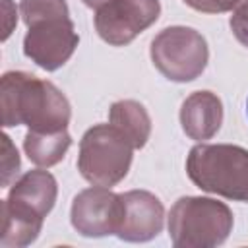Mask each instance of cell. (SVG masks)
<instances>
[{
    "label": "cell",
    "instance_id": "6da1fadb",
    "mask_svg": "<svg viewBox=\"0 0 248 248\" xmlns=\"http://www.w3.org/2000/svg\"><path fill=\"white\" fill-rule=\"evenodd\" d=\"M2 126H27L35 132L68 130L72 107L66 95L48 79L27 72H4L0 79Z\"/></svg>",
    "mask_w": 248,
    "mask_h": 248
},
{
    "label": "cell",
    "instance_id": "7a4b0ae2",
    "mask_svg": "<svg viewBox=\"0 0 248 248\" xmlns=\"http://www.w3.org/2000/svg\"><path fill=\"white\" fill-rule=\"evenodd\" d=\"M19 14L27 25L23 54L46 72L62 68L79 43L66 0H21Z\"/></svg>",
    "mask_w": 248,
    "mask_h": 248
},
{
    "label": "cell",
    "instance_id": "3957f363",
    "mask_svg": "<svg viewBox=\"0 0 248 248\" xmlns=\"http://www.w3.org/2000/svg\"><path fill=\"white\" fill-rule=\"evenodd\" d=\"M58 196L56 178L48 170H27L14 180L2 200L0 246L23 248L37 240L45 217L52 211Z\"/></svg>",
    "mask_w": 248,
    "mask_h": 248
},
{
    "label": "cell",
    "instance_id": "277c9868",
    "mask_svg": "<svg viewBox=\"0 0 248 248\" xmlns=\"http://www.w3.org/2000/svg\"><path fill=\"white\" fill-rule=\"evenodd\" d=\"M186 172L200 190L248 203V149L232 143H198L186 157Z\"/></svg>",
    "mask_w": 248,
    "mask_h": 248
},
{
    "label": "cell",
    "instance_id": "5b68a950",
    "mask_svg": "<svg viewBox=\"0 0 248 248\" xmlns=\"http://www.w3.org/2000/svg\"><path fill=\"white\" fill-rule=\"evenodd\" d=\"M232 211L213 198L182 196L169 211V236L176 248H213L232 231Z\"/></svg>",
    "mask_w": 248,
    "mask_h": 248
},
{
    "label": "cell",
    "instance_id": "8992f818",
    "mask_svg": "<svg viewBox=\"0 0 248 248\" xmlns=\"http://www.w3.org/2000/svg\"><path fill=\"white\" fill-rule=\"evenodd\" d=\"M134 145L112 124H95L79 140L78 170L93 186H116L132 165Z\"/></svg>",
    "mask_w": 248,
    "mask_h": 248
},
{
    "label": "cell",
    "instance_id": "52a82bcc",
    "mask_svg": "<svg viewBox=\"0 0 248 248\" xmlns=\"http://www.w3.org/2000/svg\"><path fill=\"white\" fill-rule=\"evenodd\" d=\"M149 56L163 78L186 83L202 76L209 60V48L203 35L194 27L172 25L153 37Z\"/></svg>",
    "mask_w": 248,
    "mask_h": 248
},
{
    "label": "cell",
    "instance_id": "ba28073f",
    "mask_svg": "<svg viewBox=\"0 0 248 248\" xmlns=\"http://www.w3.org/2000/svg\"><path fill=\"white\" fill-rule=\"evenodd\" d=\"M159 16V0H108L95 12V29L105 43L126 46L151 27Z\"/></svg>",
    "mask_w": 248,
    "mask_h": 248
},
{
    "label": "cell",
    "instance_id": "9c48e42d",
    "mask_svg": "<svg viewBox=\"0 0 248 248\" xmlns=\"http://www.w3.org/2000/svg\"><path fill=\"white\" fill-rule=\"evenodd\" d=\"M122 219V198L105 186H91L81 190L70 209L72 227L89 238L116 234Z\"/></svg>",
    "mask_w": 248,
    "mask_h": 248
},
{
    "label": "cell",
    "instance_id": "30bf717a",
    "mask_svg": "<svg viewBox=\"0 0 248 248\" xmlns=\"http://www.w3.org/2000/svg\"><path fill=\"white\" fill-rule=\"evenodd\" d=\"M122 198V219L116 236L126 242H147L163 231L165 207L147 190H128Z\"/></svg>",
    "mask_w": 248,
    "mask_h": 248
},
{
    "label": "cell",
    "instance_id": "8fae6325",
    "mask_svg": "<svg viewBox=\"0 0 248 248\" xmlns=\"http://www.w3.org/2000/svg\"><path fill=\"white\" fill-rule=\"evenodd\" d=\"M223 124V103L211 91H194L180 107L182 132L194 140H211Z\"/></svg>",
    "mask_w": 248,
    "mask_h": 248
},
{
    "label": "cell",
    "instance_id": "7c38bea8",
    "mask_svg": "<svg viewBox=\"0 0 248 248\" xmlns=\"http://www.w3.org/2000/svg\"><path fill=\"white\" fill-rule=\"evenodd\" d=\"M108 122L116 126L134 145L141 149L151 136V118L145 107L134 99H122L110 105Z\"/></svg>",
    "mask_w": 248,
    "mask_h": 248
},
{
    "label": "cell",
    "instance_id": "4fadbf2b",
    "mask_svg": "<svg viewBox=\"0 0 248 248\" xmlns=\"http://www.w3.org/2000/svg\"><path fill=\"white\" fill-rule=\"evenodd\" d=\"M72 145L68 130L60 132H35L27 130L23 138V151L27 159L37 167H52L60 163Z\"/></svg>",
    "mask_w": 248,
    "mask_h": 248
},
{
    "label": "cell",
    "instance_id": "5bb4252c",
    "mask_svg": "<svg viewBox=\"0 0 248 248\" xmlns=\"http://www.w3.org/2000/svg\"><path fill=\"white\" fill-rule=\"evenodd\" d=\"M2 147H4V157H2V186H10L12 178L17 174L19 170V155L17 149L14 147L12 140L8 134H2Z\"/></svg>",
    "mask_w": 248,
    "mask_h": 248
},
{
    "label": "cell",
    "instance_id": "9a60e30c",
    "mask_svg": "<svg viewBox=\"0 0 248 248\" xmlns=\"http://www.w3.org/2000/svg\"><path fill=\"white\" fill-rule=\"evenodd\" d=\"M229 25H231V31L236 37V41L248 48V0L232 10Z\"/></svg>",
    "mask_w": 248,
    "mask_h": 248
},
{
    "label": "cell",
    "instance_id": "2e32d148",
    "mask_svg": "<svg viewBox=\"0 0 248 248\" xmlns=\"http://www.w3.org/2000/svg\"><path fill=\"white\" fill-rule=\"evenodd\" d=\"M246 0H205L203 4V14H223V12H232Z\"/></svg>",
    "mask_w": 248,
    "mask_h": 248
},
{
    "label": "cell",
    "instance_id": "e0dca14e",
    "mask_svg": "<svg viewBox=\"0 0 248 248\" xmlns=\"http://www.w3.org/2000/svg\"><path fill=\"white\" fill-rule=\"evenodd\" d=\"M182 2L188 4L190 8L198 10V12H203V4H205V0H182Z\"/></svg>",
    "mask_w": 248,
    "mask_h": 248
},
{
    "label": "cell",
    "instance_id": "ac0fdd59",
    "mask_svg": "<svg viewBox=\"0 0 248 248\" xmlns=\"http://www.w3.org/2000/svg\"><path fill=\"white\" fill-rule=\"evenodd\" d=\"M87 8H93V10H97V8H101L105 2H108V0H81Z\"/></svg>",
    "mask_w": 248,
    "mask_h": 248
},
{
    "label": "cell",
    "instance_id": "d6986e66",
    "mask_svg": "<svg viewBox=\"0 0 248 248\" xmlns=\"http://www.w3.org/2000/svg\"><path fill=\"white\" fill-rule=\"evenodd\" d=\"M246 112H248V101H246Z\"/></svg>",
    "mask_w": 248,
    "mask_h": 248
}]
</instances>
